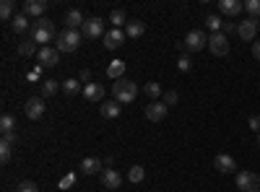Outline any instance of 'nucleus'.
<instances>
[{
	"mask_svg": "<svg viewBox=\"0 0 260 192\" xmlns=\"http://www.w3.org/2000/svg\"><path fill=\"white\" fill-rule=\"evenodd\" d=\"M55 34H57V29L50 18H37L31 24V39L42 47H50V42H55Z\"/></svg>",
	"mask_w": 260,
	"mask_h": 192,
	"instance_id": "f257e3e1",
	"label": "nucleus"
},
{
	"mask_svg": "<svg viewBox=\"0 0 260 192\" xmlns=\"http://www.w3.org/2000/svg\"><path fill=\"white\" fill-rule=\"evenodd\" d=\"M112 94H115V101L130 104V101H136V96H138V86L133 81H127V78H120V81L112 83Z\"/></svg>",
	"mask_w": 260,
	"mask_h": 192,
	"instance_id": "f03ea898",
	"label": "nucleus"
},
{
	"mask_svg": "<svg viewBox=\"0 0 260 192\" xmlns=\"http://www.w3.org/2000/svg\"><path fill=\"white\" fill-rule=\"evenodd\" d=\"M81 31H73V29H65L57 34V52H76L78 45H81Z\"/></svg>",
	"mask_w": 260,
	"mask_h": 192,
	"instance_id": "7ed1b4c3",
	"label": "nucleus"
},
{
	"mask_svg": "<svg viewBox=\"0 0 260 192\" xmlns=\"http://www.w3.org/2000/svg\"><path fill=\"white\" fill-rule=\"evenodd\" d=\"M206 45H208V36H206L201 29H192L177 47H180V50H187V52H201Z\"/></svg>",
	"mask_w": 260,
	"mask_h": 192,
	"instance_id": "20e7f679",
	"label": "nucleus"
},
{
	"mask_svg": "<svg viewBox=\"0 0 260 192\" xmlns=\"http://www.w3.org/2000/svg\"><path fill=\"white\" fill-rule=\"evenodd\" d=\"M237 187L242 192H260V177L255 172H237Z\"/></svg>",
	"mask_w": 260,
	"mask_h": 192,
	"instance_id": "39448f33",
	"label": "nucleus"
},
{
	"mask_svg": "<svg viewBox=\"0 0 260 192\" xmlns=\"http://www.w3.org/2000/svg\"><path fill=\"white\" fill-rule=\"evenodd\" d=\"M208 50H211L216 57H224V55L229 52V39H226V34H224V31L211 34V36H208Z\"/></svg>",
	"mask_w": 260,
	"mask_h": 192,
	"instance_id": "423d86ee",
	"label": "nucleus"
},
{
	"mask_svg": "<svg viewBox=\"0 0 260 192\" xmlns=\"http://www.w3.org/2000/svg\"><path fill=\"white\" fill-rule=\"evenodd\" d=\"M167 112H169V106H167L161 99L146 104V120H148V122H161V120L167 117Z\"/></svg>",
	"mask_w": 260,
	"mask_h": 192,
	"instance_id": "0eeeda50",
	"label": "nucleus"
},
{
	"mask_svg": "<svg viewBox=\"0 0 260 192\" xmlns=\"http://www.w3.org/2000/svg\"><path fill=\"white\" fill-rule=\"evenodd\" d=\"M81 34H83L86 39H99V36H104V21H102V18H86Z\"/></svg>",
	"mask_w": 260,
	"mask_h": 192,
	"instance_id": "6e6552de",
	"label": "nucleus"
},
{
	"mask_svg": "<svg viewBox=\"0 0 260 192\" xmlns=\"http://www.w3.org/2000/svg\"><path fill=\"white\" fill-rule=\"evenodd\" d=\"M45 109H47V104H45V99H42V96H31L24 104V112H26L29 120H39L42 114H45Z\"/></svg>",
	"mask_w": 260,
	"mask_h": 192,
	"instance_id": "1a4fd4ad",
	"label": "nucleus"
},
{
	"mask_svg": "<svg viewBox=\"0 0 260 192\" xmlns=\"http://www.w3.org/2000/svg\"><path fill=\"white\" fill-rule=\"evenodd\" d=\"M213 166H216V172H219V174H234L237 172V161L229 153H219L213 159Z\"/></svg>",
	"mask_w": 260,
	"mask_h": 192,
	"instance_id": "9d476101",
	"label": "nucleus"
},
{
	"mask_svg": "<svg viewBox=\"0 0 260 192\" xmlns=\"http://www.w3.org/2000/svg\"><path fill=\"white\" fill-rule=\"evenodd\" d=\"M45 11H47V0H26L21 13H26L29 18H45Z\"/></svg>",
	"mask_w": 260,
	"mask_h": 192,
	"instance_id": "9b49d317",
	"label": "nucleus"
},
{
	"mask_svg": "<svg viewBox=\"0 0 260 192\" xmlns=\"http://www.w3.org/2000/svg\"><path fill=\"white\" fill-rule=\"evenodd\" d=\"M37 60L42 62V68H55L60 62V52H57V47H42Z\"/></svg>",
	"mask_w": 260,
	"mask_h": 192,
	"instance_id": "f8f14e48",
	"label": "nucleus"
},
{
	"mask_svg": "<svg viewBox=\"0 0 260 192\" xmlns=\"http://www.w3.org/2000/svg\"><path fill=\"white\" fill-rule=\"evenodd\" d=\"M257 31H260L257 18H245V21H240V29H237V34H240L245 42H252Z\"/></svg>",
	"mask_w": 260,
	"mask_h": 192,
	"instance_id": "ddd939ff",
	"label": "nucleus"
},
{
	"mask_svg": "<svg viewBox=\"0 0 260 192\" xmlns=\"http://www.w3.org/2000/svg\"><path fill=\"white\" fill-rule=\"evenodd\" d=\"M125 39H127V34H125L122 29H112V31L104 34V47H107V50H117V47L125 45Z\"/></svg>",
	"mask_w": 260,
	"mask_h": 192,
	"instance_id": "4468645a",
	"label": "nucleus"
},
{
	"mask_svg": "<svg viewBox=\"0 0 260 192\" xmlns=\"http://www.w3.org/2000/svg\"><path fill=\"white\" fill-rule=\"evenodd\" d=\"M65 29H73V31H78V29H83V24H86V18H83V13L78 11V8H71L68 13H65Z\"/></svg>",
	"mask_w": 260,
	"mask_h": 192,
	"instance_id": "2eb2a0df",
	"label": "nucleus"
},
{
	"mask_svg": "<svg viewBox=\"0 0 260 192\" xmlns=\"http://www.w3.org/2000/svg\"><path fill=\"white\" fill-rule=\"evenodd\" d=\"M219 11L224 16H240L245 11V0H219Z\"/></svg>",
	"mask_w": 260,
	"mask_h": 192,
	"instance_id": "dca6fc26",
	"label": "nucleus"
},
{
	"mask_svg": "<svg viewBox=\"0 0 260 192\" xmlns=\"http://www.w3.org/2000/svg\"><path fill=\"white\" fill-rule=\"evenodd\" d=\"M102 184L107 189H117L122 184V174L117 172V169H104V172H102Z\"/></svg>",
	"mask_w": 260,
	"mask_h": 192,
	"instance_id": "f3484780",
	"label": "nucleus"
},
{
	"mask_svg": "<svg viewBox=\"0 0 260 192\" xmlns=\"http://www.w3.org/2000/svg\"><path fill=\"white\" fill-rule=\"evenodd\" d=\"M83 99L86 101H94V104H102L104 101V89L99 86V83H89V86H83Z\"/></svg>",
	"mask_w": 260,
	"mask_h": 192,
	"instance_id": "a211bd4d",
	"label": "nucleus"
},
{
	"mask_svg": "<svg viewBox=\"0 0 260 192\" xmlns=\"http://www.w3.org/2000/svg\"><path fill=\"white\" fill-rule=\"evenodd\" d=\"M120 101H102L99 104V112H102V117H107V120H115V117H120Z\"/></svg>",
	"mask_w": 260,
	"mask_h": 192,
	"instance_id": "6ab92c4d",
	"label": "nucleus"
},
{
	"mask_svg": "<svg viewBox=\"0 0 260 192\" xmlns=\"http://www.w3.org/2000/svg\"><path fill=\"white\" fill-rule=\"evenodd\" d=\"M11 29H13L16 34H24L26 29H31L29 16H26V13H16V16H13V21H11Z\"/></svg>",
	"mask_w": 260,
	"mask_h": 192,
	"instance_id": "aec40b11",
	"label": "nucleus"
},
{
	"mask_svg": "<svg viewBox=\"0 0 260 192\" xmlns=\"http://www.w3.org/2000/svg\"><path fill=\"white\" fill-rule=\"evenodd\" d=\"M107 75H110L112 81L125 78V62H122V60H112L110 65H107Z\"/></svg>",
	"mask_w": 260,
	"mask_h": 192,
	"instance_id": "412c9836",
	"label": "nucleus"
},
{
	"mask_svg": "<svg viewBox=\"0 0 260 192\" xmlns=\"http://www.w3.org/2000/svg\"><path fill=\"white\" fill-rule=\"evenodd\" d=\"M143 31H146V24H143V21H127L125 34H127L130 39H138V36H143Z\"/></svg>",
	"mask_w": 260,
	"mask_h": 192,
	"instance_id": "4be33fe9",
	"label": "nucleus"
},
{
	"mask_svg": "<svg viewBox=\"0 0 260 192\" xmlns=\"http://www.w3.org/2000/svg\"><path fill=\"white\" fill-rule=\"evenodd\" d=\"M99 166H102V161L89 156V159L81 161V174H99Z\"/></svg>",
	"mask_w": 260,
	"mask_h": 192,
	"instance_id": "5701e85b",
	"label": "nucleus"
},
{
	"mask_svg": "<svg viewBox=\"0 0 260 192\" xmlns=\"http://www.w3.org/2000/svg\"><path fill=\"white\" fill-rule=\"evenodd\" d=\"M206 29H211L213 34H219V31L224 29L221 16H219V13H208V16H206Z\"/></svg>",
	"mask_w": 260,
	"mask_h": 192,
	"instance_id": "b1692460",
	"label": "nucleus"
},
{
	"mask_svg": "<svg viewBox=\"0 0 260 192\" xmlns=\"http://www.w3.org/2000/svg\"><path fill=\"white\" fill-rule=\"evenodd\" d=\"M57 86H62V83L47 78V81H42V99H47V96H55L57 94Z\"/></svg>",
	"mask_w": 260,
	"mask_h": 192,
	"instance_id": "393cba45",
	"label": "nucleus"
},
{
	"mask_svg": "<svg viewBox=\"0 0 260 192\" xmlns=\"http://www.w3.org/2000/svg\"><path fill=\"white\" fill-rule=\"evenodd\" d=\"M37 52V42L34 39H26V42H21V45H18V55L21 57H31Z\"/></svg>",
	"mask_w": 260,
	"mask_h": 192,
	"instance_id": "a878e982",
	"label": "nucleus"
},
{
	"mask_svg": "<svg viewBox=\"0 0 260 192\" xmlns=\"http://www.w3.org/2000/svg\"><path fill=\"white\" fill-rule=\"evenodd\" d=\"M143 91H146V96H148V99H154V101H159V96H161V86H159L156 81L146 83V86H143Z\"/></svg>",
	"mask_w": 260,
	"mask_h": 192,
	"instance_id": "bb28decb",
	"label": "nucleus"
},
{
	"mask_svg": "<svg viewBox=\"0 0 260 192\" xmlns=\"http://www.w3.org/2000/svg\"><path fill=\"white\" fill-rule=\"evenodd\" d=\"M127 179L133 182V184L143 182V179H146V169H143V166H130V172H127Z\"/></svg>",
	"mask_w": 260,
	"mask_h": 192,
	"instance_id": "cd10ccee",
	"label": "nucleus"
},
{
	"mask_svg": "<svg viewBox=\"0 0 260 192\" xmlns=\"http://www.w3.org/2000/svg\"><path fill=\"white\" fill-rule=\"evenodd\" d=\"M13 0H3V3H0V18L3 21H13Z\"/></svg>",
	"mask_w": 260,
	"mask_h": 192,
	"instance_id": "c85d7f7f",
	"label": "nucleus"
},
{
	"mask_svg": "<svg viewBox=\"0 0 260 192\" xmlns=\"http://www.w3.org/2000/svg\"><path fill=\"white\" fill-rule=\"evenodd\" d=\"M11 156H13V143H8V140H0V161L8 164V161H11Z\"/></svg>",
	"mask_w": 260,
	"mask_h": 192,
	"instance_id": "c756f323",
	"label": "nucleus"
},
{
	"mask_svg": "<svg viewBox=\"0 0 260 192\" xmlns=\"http://www.w3.org/2000/svg\"><path fill=\"white\" fill-rule=\"evenodd\" d=\"M110 21H112V26H115V29L127 26V16H125V11H112V13H110Z\"/></svg>",
	"mask_w": 260,
	"mask_h": 192,
	"instance_id": "7c9ffc66",
	"label": "nucleus"
},
{
	"mask_svg": "<svg viewBox=\"0 0 260 192\" xmlns=\"http://www.w3.org/2000/svg\"><path fill=\"white\" fill-rule=\"evenodd\" d=\"M62 91L68 94V96H76V94L81 91V86H78V81H76V78H68V81H62Z\"/></svg>",
	"mask_w": 260,
	"mask_h": 192,
	"instance_id": "2f4dec72",
	"label": "nucleus"
},
{
	"mask_svg": "<svg viewBox=\"0 0 260 192\" xmlns=\"http://www.w3.org/2000/svg\"><path fill=\"white\" fill-rule=\"evenodd\" d=\"M0 130L3 133H16V120L11 114H3L0 117Z\"/></svg>",
	"mask_w": 260,
	"mask_h": 192,
	"instance_id": "473e14b6",
	"label": "nucleus"
},
{
	"mask_svg": "<svg viewBox=\"0 0 260 192\" xmlns=\"http://www.w3.org/2000/svg\"><path fill=\"white\" fill-rule=\"evenodd\" d=\"M245 11L250 18H260V0H245Z\"/></svg>",
	"mask_w": 260,
	"mask_h": 192,
	"instance_id": "72a5a7b5",
	"label": "nucleus"
},
{
	"mask_svg": "<svg viewBox=\"0 0 260 192\" xmlns=\"http://www.w3.org/2000/svg\"><path fill=\"white\" fill-rule=\"evenodd\" d=\"M16 192H39V187H37L34 182L24 179V182H18V184H16Z\"/></svg>",
	"mask_w": 260,
	"mask_h": 192,
	"instance_id": "f704fd0d",
	"label": "nucleus"
},
{
	"mask_svg": "<svg viewBox=\"0 0 260 192\" xmlns=\"http://www.w3.org/2000/svg\"><path fill=\"white\" fill-rule=\"evenodd\" d=\"M177 68H180L182 73H187V70H192V60H190L187 55H182V57L177 60Z\"/></svg>",
	"mask_w": 260,
	"mask_h": 192,
	"instance_id": "c9c22d12",
	"label": "nucleus"
},
{
	"mask_svg": "<svg viewBox=\"0 0 260 192\" xmlns=\"http://www.w3.org/2000/svg\"><path fill=\"white\" fill-rule=\"evenodd\" d=\"M177 99H180V94H177V91H167L161 101H164L167 106H172V104H177Z\"/></svg>",
	"mask_w": 260,
	"mask_h": 192,
	"instance_id": "e433bc0d",
	"label": "nucleus"
},
{
	"mask_svg": "<svg viewBox=\"0 0 260 192\" xmlns=\"http://www.w3.org/2000/svg\"><path fill=\"white\" fill-rule=\"evenodd\" d=\"M237 29H240V24H234V21H224V29H221V31H224V34H234Z\"/></svg>",
	"mask_w": 260,
	"mask_h": 192,
	"instance_id": "4c0bfd02",
	"label": "nucleus"
},
{
	"mask_svg": "<svg viewBox=\"0 0 260 192\" xmlns=\"http://www.w3.org/2000/svg\"><path fill=\"white\" fill-rule=\"evenodd\" d=\"M247 125H250V130H255V133H260V117H257V114H252V117L247 120Z\"/></svg>",
	"mask_w": 260,
	"mask_h": 192,
	"instance_id": "58836bf2",
	"label": "nucleus"
},
{
	"mask_svg": "<svg viewBox=\"0 0 260 192\" xmlns=\"http://www.w3.org/2000/svg\"><path fill=\"white\" fill-rule=\"evenodd\" d=\"M76 182V174H68V177H62V182H60V189H68L71 184Z\"/></svg>",
	"mask_w": 260,
	"mask_h": 192,
	"instance_id": "ea45409f",
	"label": "nucleus"
},
{
	"mask_svg": "<svg viewBox=\"0 0 260 192\" xmlns=\"http://www.w3.org/2000/svg\"><path fill=\"white\" fill-rule=\"evenodd\" d=\"M29 78H31V81H39V78H42V65H37V68L29 73Z\"/></svg>",
	"mask_w": 260,
	"mask_h": 192,
	"instance_id": "a19ab883",
	"label": "nucleus"
},
{
	"mask_svg": "<svg viewBox=\"0 0 260 192\" xmlns=\"http://www.w3.org/2000/svg\"><path fill=\"white\" fill-rule=\"evenodd\" d=\"M81 81L89 86V83H91V70H81Z\"/></svg>",
	"mask_w": 260,
	"mask_h": 192,
	"instance_id": "79ce46f5",
	"label": "nucleus"
},
{
	"mask_svg": "<svg viewBox=\"0 0 260 192\" xmlns=\"http://www.w3.org/2000/svg\"><path fill=\"white\" fill-rule=\"evenodd\" d=\"M252 57L260 62V42H255V45H252Z\"/></svg>",
	"mask_w": 260,
	"mask_h": 192,
	"instance_id": "37998d69",
	"label": "nucleus"
},
{
	"mask_svg": "<svg viewBox=\"0 0 260 192\" xmlns=\"http://www.w3.org/2000/svg\"><path fill=\"white\" fill-rule=\"evenodd\" d=\"M3 140H8V143H16V133H3Z\"/></svg>",
	"mask_w": 260,
	"mask_h": 192,
	"instance_id": "c03bdc74",
	"label": "nucleus"
},
{
	"mask_svg": "<svg viewBox=\"0 0 260 192\" xmlns=\"http://www.w3.org/2000/svg\"><path fill=\"white\" fill-rule=\"evenodd\" d=\"M257 145H260V133H257Z\"/></svg>",
	"mask_w": 260,
	"mask_h": 192,
	"instance_id": "a18cd8bd",
	"label": "nucleus"
}]
</instances>
